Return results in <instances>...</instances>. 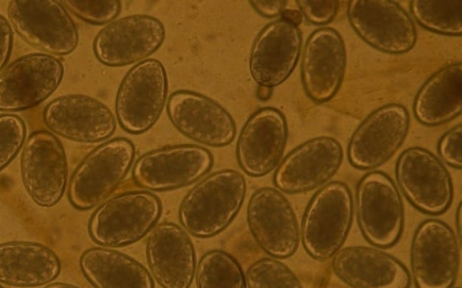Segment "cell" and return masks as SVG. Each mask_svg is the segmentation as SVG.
Listing matches in <instances>:
<instances>
[{
  "mask_svg": "<svg viewBox=\"0 0 462 288\" xmlns=\"http://www.w3.org/2000/svg\"><path fill=\"white\" fill-rule=\"evenodd\" d=\"M245 194L246 182L240 172L216 171L186 194L179 207L180 222L194 237H214L235 219Z\"/></svg>",
  "mask_w": 462,
  "mask_h": 288,
  "instance_id": "cell-1",
  "label": "cell"
},
{
  "mask_svg": "<svg viewBox=\"0 0 462 288\" xmlns=\"http://www.w3.org/2000/svg\"><path fill=\"white\" fill-rule=\"evenodd\" d=\"M354 202L348 185L331 181L310 198L302 215L300 240L307 254L327 261L341 249L350 231Z\"/></svg>",
  "mask_w": 462,
  "mask_h": 288,
  "instance_id": "cell-2",
  "label": "cell"
},
{
  "mask_svg": "<svg viewBox=\"0 0 462 288\" xmlns=\"http://www.w3.org/2000/svg\"><path fill=\"white\" fill-rule=\"evenodd\" d=\"M162 202L149 191H129L104 201L91 214L88 231L105 248H120L143 238L157 223Z\"/></svg>",
  "mask_w": 462,
  "mask_h": 288,
  "instance_id": "cell-3",
  "label": "cell"
},
{
  "mask_svg": "<svg viewBox=\"0 0 462 288\" xmlns=\"http://www.w3.org/2000/svg\"><path fill=\"white\" fill-rule=\"evenodd\" d=\"M134 155V145L126 138H115L93 148L69 178V203L87 211L104 202L125 177Z\"/></svg>",
  "mask_w": 462,
  "mask_h": 288,
  "instance_id": "cell-4",
  "label": "cell"
},
{
  "mask_svg": "<svg viewBox=\"0 0 462 288\" xmlns=\"http://www.w3.org/2000/svg\"><path fill=\"white\" fill-rule=\"evenodd\" d=\"M355 206L365 239L387 248L400 239L404 227V206L393 179L382 171H370L358 181Z\"/></svg>",
  "mask_w": 462,
  "mask_h": 288,
  "instance_id": "cell-5",
  "label": "cell"
},
{
  "mask_svg": "<svg viewBox=\"0 0 462 288\" xmlns=\"http://www.w3.org/2000/svg\"><path fill=\"white\" fill-rule=\"evenodd\" d=\"M168 94L163 64L147 58L134 65L123 77L116 97L119 124L131 134L150 130L158 121Z\"/></svg>",
  "mask_w": 462,
  "mask_h": 288,
  "instance_id": "cell-6",
  "label": "cell"
},
{
  "mask_svg": "<svg viewBox=\"0 0 462 288\" xmlns=\"http://www.w3.org/2000/svg\"><path fill=\"white\" fill-rule=\"evenodd\" d=\"M7 16L17 34L43 53L66 56L78 47L77 25L61 2L13 0Z\"/></svg>",
  "mask_w": 462,
  "mask_h": 288,
  "instance_id": "cell-7",
  "label": "cell"
},
{
  "mask_svg": "<svg viewBox=\"0 0 462 288\" xmlns=\"http://www.w3.org/2000/svg\"><path fill=\"white\" fill-rule=\"evenodd\" d=\"M410 262L416 288H452L460 266L457 234L440 220H423L411 239Z\"/></svg>",
  "mask_w": 462,
  "mask_h": 288,
  "instance_id": "cell-8",
  "label": "cell"
},
{
  "mask_svg": "<svg viewBox=\"0 0 462 288\" xmlns=\"http://www.w3.org/2000/svg\"><path fill=\"white\" fill-rule=\"evenodd\" d=\"M20 170L30 198L40 207L51 208L62 198L68 184V161L58 137L46 130L32 132L23 147Z\"/></svg>",
  "mask_w": 462,
  "mask_h": 288,
  "instance_id": "cell-9",
  "label": "cell"
},
{
  "mask_svg": "<svg viewBox=\"0 0 462 288\" xmlns=\"http://www.w3.org/2000/svg\"><path fill=\"white\" fill-rule=\"evenodd\" d=\"M397 184L409 202L420 212L439 215L453 201L452 179L445 165L430 150L406 148L395 165Z\"/></svg>",
  "mask_w": 462,
  "mask_h": 288,
  "instance_id": "cell-10",
  "label": "cell"
},
{
  "mask_svg": "<svg viewBox=\"0 0 462 288\" xmlns=\"http://www.w3.org/2000/svg\"><path fill=\"white\" fill-rule=\"evenodd\" d=\"M64 66L43 52L21 56L0 72V111L13 113L35 107L60 86Z\"/></svg>",
  "mask_w": 462,
  "mask_h": 288,
  "instance_id": "cell-11",
  "label": "cell"
},
{
  "mask_svg": "<svg viewBox=\"0 0 462 288\" xmlns=\"http://www.w3.org/2000/svg\"><path fill=\"white\" fill-rule=\"evenodd\" d=\"M246 220L254 239L271 257L286 259L296 253L300 240L297 216L277 188L261 187L251 195Z\"/></svg>",
  "mask_w": 462,
  "mask_h": 288,
  "instance_id": "cell-12",
  "label": "cell"
},
{
  "mask_svg": "<svg viewBox=\"0 0 462 288\" xmlns=\"http://www.w3.org/2000/svg\"><path fill=\"white\" fill-rule=\"evenodd\" d=\"M410 113L397 103L369 113L354 130L347 146V159L356 168L372 170L386 163L404 142Z\"/></svg>",
  "mask_w": 462,
  "mask_h": 288,
  "instance_id": "cell-13",
  "label": "cell"
},
{
  "mask_svg": "<svg viewBox=\"0 0 462 288\" xmlns=\"http://www.w3.org/2000/svg\"><path fill=\"white\" fill-rule=\"evenodd\" d=\"M213 166L207 148L193 144H179L152 149L142 155L132 170L140 187L169 191L187 186L205 176Z\"/></svg>",
  "mask_w": 462,
  "mask_h": 288,
  "instance_id": "cell-14",
  "label": "cell"
},
{
  "mask_svg": "<svg viewBox=\"0 0 462 288\" xmlns=\"http://www.w3.org/2000/svg\"><path fill=\"white\" fill-rule=\"evenodd\" d=\"M346 16L358 36L379 51L403 54L416 44L415 24L410 14L394 1H349Z\"/></svg>",
  "mask_w": 462,
  "mask_h": 288,
  "instance_id": "cell-15",
  "label": "cell"
},
{
  "mask_svg": "<svg viewBox=\"0 0 462 288\" xmlns=\"http://www.w3.org/2000/svg\"><path fill=\"white\" fill-rule=\"evenodd\" d=\"M162 22L148 14L127 15L107 23L96 35L93 51L108 67H123L147 59L162 45Z\"/></svg>",
  "mask_w": 462,
  "mask_h": 288,
  "instance_id": "cell-16",
  "label": "cell"
},
{
  "mask_svg": "<svg viewBox=\"0 0 462 288\" xmlns=\"http://www.w3.org/2000/svg\"><path fill=\"white\" fill-rule=\"evenodd\" d=\"M344 158L341 143L330 136H319L300 144L279 163L273 175L278 190L305 193L324 185L339 170Z\"/></svg>",
  "mask_w": 462,
  "mask_h": 288,
  "instance_id": "cell-17",
  "label": "cell"
},
{
  "mask_svg": "<svg viewBox=\"0 0 462 288\" xmlns=\"http://www.w3.org/2000/svg\"><path fill=\"white\" fill-rule=\"evenodd\" d=\"M42 119L53 134L80 143L103 141L116 128V117L109 107L85 94L54 98L44 107Z\"/></svg>",
  "mask_w": 462,
  "mask_h": 288,
  "instance_id": "cell-18",
  "label": "cell"
},
{
  "mask_svg": "<svg viewBox=\"0 0 462 288\" xmlns=\"http://www.w3.org/2000/svg\"><path fill=\"white\" fill-rule=\"evenodd\" d=\"M300 60L302 86L317 104L331 100L340 89L347 63L341 34L331 27L312 32L304 44Z\"/></svg>",
  "mask_w": 462,
  "mask_h": 288,
  "instance_id": "cell-19",
  "label": "cell"
},
{
  "mask_svg": "<svg viewBox=\"0 0 462 288\" xmlns=\"http://www.w3.org/2000/svg\"><path fill=\"white\" fill-rule=\"evenodd\" d=\"M166 107L173 126L198 143L218 148L235 139L236 127L232 115L205 94L178 90L170 95Z\"/></svg>",
  "mask_w": 462,
  "mask_h": 288,
  "instance_id": "cell-20",
  "label": "cell"
},
{
  "mask_svg": "<svg viewBox=\"0 0 462 288\" xmlns=\"http://www.w3.org/2000/svg\"><path fill=\"white\" fill-rule=\"evenodd\" d=\"M288 135L286 118L279 109L263 107L255 111L244 124L236 142V160L243 172L261 177L277 167Z\"/></svg>",
  "mask_w": 462,
  "mask_h": 288,
  "instance_id": "cell-21",
  "label": "cell"
},
{
  "mask_svg": "<svg viewBox=\"0 0 462 288\" xmlns=\"http://www.w3.org/2000/svg\"><path fill=\"white\" fill-rule=\"evenodd\" d=\"M299 26L282 19L266 24L256 35L249 54L248 68L259 86L273 88L293 72L301 53Z\"/></svg>",
  "mask_w": 462,
  "mask_h": 288,
  "instance_id": "cell-22",
  "label": "cell"
},
{
  "mask_svg": "<svg viewBox=\"0 0 462 288\" xmlns=\"http://www.w3.org/2000/svg\"><path fill=\"white\" fill-rule=\"evenodd\" d=\"M145 251L150 272L162 288H189L197 259L183 228L169 221L158 224L148 236Z\"/></svg>",
  "mask_w": 462,
  "mask_h": 288,
  "instance_id": "cell-23",
  "label": "cell"
},
{
  "mask_svg": "<svg viewBox=\"0 0 462 288\" xmlns=\"http://www.w3.org/2000/svg\"><path fill=\"white\" fill-rule=\"evenodd\" d=\"M333 273L351 288H410L411 274L395 256L378 248L351 246L332 257Z\"/></svg>",
  "mask_w": 462,
  "mask_h": 288,
  "instance_id": "cell-24",
  "label": "cell"
},
{
  "mask_svg": "<svg viewBox=\"0 0 462 288\" xmlns=\"http://www.w3.org/2000/svg\"><path fill=\"white\" fill-rule=\"evenodd\" d=\"M58 255L48 246L33 241L0 244V283L15 287L47 285L60 273Z\"/></svg>",
  "mask_w": 462,
  "mask_h": 288,
  "instance_id": "cell-25",
  "label": "cell"
},
{
  "mask_svg": "<svg viewBox=\"0 0 462 288\" xmlns=\"http://www.w3.org/2000/svg\"><path fill=\"white\" fill-rule=\"evenodd\" d=\"M462 65L448 64L433 73L420 86L413 102L416 120L426 126L447 123L461 113Z\"/></svg>",
  "mask_w": 462,
  "mask_h": 288,
  "instance_id": "cell-26",
  "label": "cell"
},
{
  "mask_svg": "<svg viewBox=\"0 0 462 288\" xmlns=\"http://www.w3.org/2000/svg\"><path fill=\"white\" fill-rule=\"evenodd\" d=\"M79 268L94 288H154L144 266L110 248L86 249L79 257Z\"/></svg>",
  "mask_w": 462,
  "mask_h": 288,
  "instance_id": "cell-27",
  "label": "cell"
},
{
  "mask_svg": "<svg viewBox=\"0 0 462 288\" xmlns=\"http://www.w3.org/2000/svg\"><path fill=\"white\" fill-rule=\"evenodd\" d=\"M195 274L198 288H247L241 265L224 250L214 249L204 254Z\"/></svg>",
  "mask_w": 462,
  "mask_h": 288,
  "instance_id": "cell-28",
  "label": "cell"
},
{
  "mask_svg": "<svg viewBox=\"0 0 462 288\" xmlns=\"http://www.w3.org/2000/svg\"><path fill=\"white\" fill-rule=\"evenodd\" d=\"M410 11L416 22L428 31L447 35L462 33V1L414 0Z\"/></svg>",
  "mask_w": 462,
  "mask_h": 288,
  "instance_id": "cell-29",
  "label": "cell"
},
{
  "mask_svg": "<svg viewBox=\"0 0 462 288\" xmlns=\"http://www.w3.org/2000/svg\"><path fill=\"white\" fill-rule=\"evenodd\" d=\"M245 279L247 288H303L291 269L273 257L254 262L246 271Z\"/></svg>",
  "mask_w": 462,
  "mask_h": 288,
  "instance_id": "cell-30",
  "label": "cell"
},
{
  "mask_svg": "<svg viewBox=\"0 0 462 288\" xmlns=\"http://www.w3.org/2000/svg\"><path fill=\"white\" fill-rule=\"evenodd\" d=\"M26 134V124L22 117L10 112L0 113V171L21 151Z\"/></svg>",
  "mask_w": 462,
  "mask_h": 288,
  "instance_id": "cell-31",
  "label": "cell"
},
{
  "mask_svg": "<svg viewBox=\"0 0 462 288\" xmlns=\"http://www.w3.org/2000/svg\"><path fill=\"white\" fill-rule=\"evenodd\" d=\"M61 3L81 20L97 25L113 22L121 11V3L116 0H67Z\"/></svg>",
  "mask_w": 462,
  "mask_h": 288,
  "instance_id": "cell-32",
  "label": "cell"
},
{
  "mask_svg": "<svg viewBox=\"0 0 462 288\" xmlns=\"http://www.w3.org/2000/svg\"><path fill=\"white\" fill-rule=\"evenodd\" d=\"M296 4L310 22L316 25H324L334 20L340 2L338 1H319V0H300Z\"/></svg>",
  "mask_w": 462,
  "mask_h": 288,
  "instance_id": "cell-33",
  "label": "cell"
},
{
  "mask_svg": "<svg viewBox=\"0 0 462 288\" xmlns=\"http://www.w3.org/2000/svg\"><path fill=\"white\" fill-rule=\"evenodd\" d=\"M462 126L457 124L446 131L439 140L438 152L440 158L449 166L461 169Z\"/></svg>",
  "mask_w": 462,
  "mask_h": 288,
  "instance_id": "cell-34",
  "label": "cell"
},
{
  "mask_svg": "<svg viewBox=\"0 0 462 288\" xmlns=\"http://www.w3.org/2000/svg\"><path fill=\"white\" fill-rule=\"evenodd\" d=\"M14 46V31L9 20L0 14V72L6 67Z\"/></svg>",
  "mask_w": 462,
  "mask_h": 288,
  "instance_id": "cell-35",
  "label": "cell"
},
{
  "mask_svg": "<svg viewBox=\"0 0 462 288\" xmlns=\"http://www.w3.org/2000/svg\"><path fill=\"white\" fill-rule=\"evenodd\" d=\"M288 2L283 0L250 1L249 4L262 16L273 18L286 9Z\"/></svg>",
  "mask_w": 462,
  "mask_h": 288,
  "instance_id": "cell-36",
  "label": "cell"
},
{
  "mask_svg": "<svg viewBox=\"0 0 462 288\" xmlns=\"http://www.w3.org/2000/svg\"><path fill=\"white\" fill-rule=\"evenodd\" d=\"M281 18L299 26L303 21V15L299 10L284 9L280 14Z\"/></svg>",
  "mask_w": 462,
  "mask_h": 288,
  "instance_id": "cell-37",
  "label": "cell"
},
{
  "mask_svg": "<svg viewBox=\"0 0 462 288\" xmlns=\"http://www.w3.org/2000/svg\"><path fill=\"white\" fill-rule=\"evenodd\" d=\"M461 219H462V204H461V202H459V204L457 205V208L456 217H455L456 228H457V233L456 234H457L459 241H460L461 233H462Z\"/></svg>",
  "mask_w": 462,
  "mask_h": 288,
  "instance_id": "cell-38",
  "label": "cell"
},
{
  "mask_svg": "<svg viewBox=\"0 0 462 288\" xmlns=\"http://www.w3.org/2000/svg\"><path fill=\"white\" fill-rule=\"evenodd\" d=\"M273 88L265 87V86H259L257 89V96L259 99L265 101L270 98L272 95Z\"/></svg>",
  "mask_w": 462,
  "mask_h": 288,
  "instance_id": "cell-39",
  "label": "cell"
},
{
  "mask_svg": "<svg viewBox=\"0 0 462 288\" xmlns=\"http://www.w3.org/2000/svg\"><path fill=\"white\" fill-rule=\"evenodd\" d=\"M44 288H80L77 285L62 283V282H56V283H50L47 285L44 286Z\"/></svg>",
  "mask_w": 462,
  "mask_h": 288,
  "instance_id": "cell-40",
  "label": "cell"
},
{
  "mask_svg": "<svg viewBox=\"0 0 462 288\" xmlns=\"http://www.w3.org/2000/svg\"><path fill=\"white\" fill-rule=\"evenodd\" d=\"M452 288H460V287H452Z\"/></svg>",
  "mask_w": 462,
  "mask_h": 288,
  "instance_id": "cell-41",
  "label": "cell"
},
{
  "mask_svg": "<svg viewBox=\"0 0 462 288\" xmlns=\"http://www.w3.org/2000/svg\"><path fill=\"white\" fill-rule=\"evenodd\" d=\"M0 288H4L2 285H0Z\"/></svg>",
  "mask_w": 462,
  "mask_h": 288,
  "instance_id": "cell-42",
  "label": "cell"
}]
</instances>
